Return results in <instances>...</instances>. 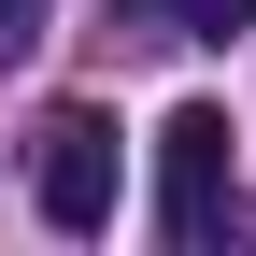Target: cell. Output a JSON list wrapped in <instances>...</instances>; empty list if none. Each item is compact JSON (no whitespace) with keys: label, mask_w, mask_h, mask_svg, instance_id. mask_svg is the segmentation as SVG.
<instances>
[{"label":"cell","mask_w":256,"mask_h":256,"mask_svg":"<svg viewBox=\"0 0 256 256\" xmlns=\"http://www.w3.org/2000/svg\"><path fill=\"white\" fill-rule=\"evenodd\" d=\"M142 28H256V0H128Z\"/></svg>","instance_id":"3"},{"label":"cell","mask_w":256,"mask_h":256,"mask_svg":"<svg viewBox=\"0 0 256 256\" xmlns=\"http://www.w3.org/2000/svg\"><path fill=\"white\" fill-rule=\"evenodd\" d=\"M28 200H43V228H114V200H128V142H114V114L100 100H57L43 114V142H28Z\"/></svg>","instance_id":"1"},{"label":"cell","mask_w":256,"mask_h":256,"mask_svg":"<svg viewBox=\"0 0 256 256\" xmlns=\"http://www.w3.org/2000/svg\"><path fill=\"white\" fill-rule=\"evenodd\" d=\"M228 142H242V128L214 114V100H185L171 128H156V228H171V242H214V228L242 214V185H228Z\"/></svg>","instance_id":"2"},{"label":"cell","mask_w":256,"mask_h":256,"mask_svg":"<svg viewBox=\"0 0 256 256\" xmlns=\"http://www.w3.org/2000/svg\"><path fill=\"white\" fill-rule=\"evenodd\" d=\"M43 14H57V0H0V72H14V57L43 43Z\"/></svg>","instance_id":"4"}]
</instances>
